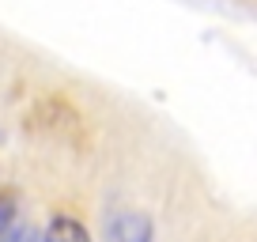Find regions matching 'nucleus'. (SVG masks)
Wrapping results in <instances>:
<instances>
[{
	"instance_id": "1",
	"label": "nucleus",
	"mask_w": 257,
	"mask_h": 242,
	"mask_svg": "<svg viewBox=\"0 0 257 242\" xmlns=\"http://www.w3.org/2000/svg\"><path fill=\"white\" fill-rule=\"evenodd\" d=\"M106 242H152V219L144 212H117L106 223Z\"/></svg>"
},
{
	"instance_id": "3",
	"label": "nucleus",
	"mask_w": 257,
	"mask_h": 242,
	"mask_svg": "<svg viewBox=\"0 0 257 242\" xmlns=\"http://www.w3.org/2000/svg\"><path fill=\"white\" fill-rule=\"evenodd\" d=\"M12 216H16V201H12V197H0V242L12 234Z\"/></svg>"
},
{
	"instance_id": "2",
	"label": "nucleus",
	"mask_w": 257,
	"mask_h": 242,
	"mask_svg": "<svg viewBox=\"0 0 257 242\" xmlns=\"http://www.w3.org/2000/svg\"><path fill=\"white\" fill-rule=\"evenodd\" d=\"M46 242H91V238H87V231H83L80 219L53 216V219H49V227H46Z\"/></svg>"
},
{
	"instance_id": "4",
	"label": "nucleus",
	"mask_w": 257,
	"mask_h": 242,
	"mask_svg": "<svg viewBox=\"0 0 257 242\" xmlns=\"http://www.w3.org/2000/svg\"><path fill=\"white\" fill-rule=\"evenodd\" d=\"M4 242H46V234H38L34 227H16Z\"/></svg>"
}]
</instances>
